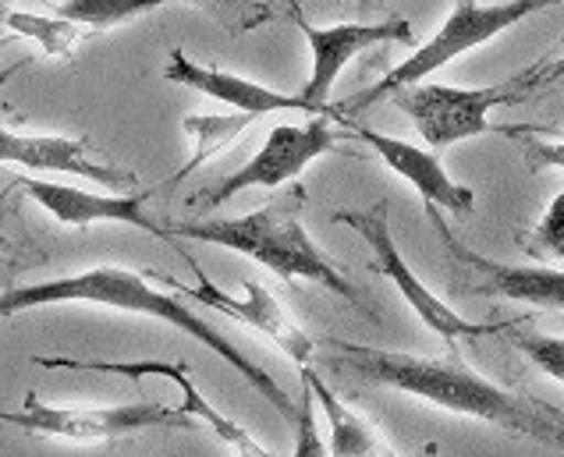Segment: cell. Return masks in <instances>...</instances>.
Masks as SVG:
<instances>
[{"label":"cell","mask_w":564,"mask_h":457,"mask_svg":"<svg viewBox=\"0 0 564 457\" xmlns=\"http://www.w3.org/2000/svg\"><path fill=\"white\" fill-rule=\"evenodd\" d=\"M324 348H330L327 366L334 372H348L362 383L398 390V394L419 398L441 412L487 422L508 436L536 439V444L564 450V407L490 383L462 362L458 348H451L444 358L366 348L351 345V340H327Z\"/></svg>","instance_id":"obj_1"},{"label":"cell","mask_w":564,"mask_h":457,"mask_svg":"<svg viewBox=\"0 0 564 457\" xmlns=\"http://www.w3.org/2000/svg\"><path fill=\"white\" fill-rule=\"evenodd\" d=\"M43 305H100V308H118V313H135V316H150L156 323H167L174 330L188 334L192 340H199V345L209 348L217 358H224L256 394L278 407V415L288 426L299 422V404L288 398V390L273 380L263 366H256L246 351L235 348V340L224 337L214 323H206L203 316L192 313L178 295L150 287V273H135L124 266H93L72 276H54V281H43V284L8 287L4 295H0V319L22 316L29 308H43Z\"/></svg>","instance_id":"obj_2"},{"label":"cell","mask_w":564,"mask_h":457,"mask_svg":"<svg viewBox=\"0 0 564 457\" xmlns=\"http://www.w3.org/2000/svg\"><path fill=\"white\" fill-rule=\"evenodd\" d=\"M302 214H305V188L295 182L246 217L182 220L171 227V235L231 249L238 255L252 259V263L267 266L270 273H278L288 284H299V281L319 284L334 291L337 298H345L348 305H356L362 316L373 319L377 316L373 305L359 295V287L348 281V273L310 238Z\"/></svg>","instance_id":"obj_3"},{"label":"cell","mask_w":564,"mask_h":457,"mask_svg":"<svg viewBox=\"0 0 564 457\" xmlns=\"http://www.w3.org/2000/svg\"><path fill=\"white\" fill-rule=\"evenodd\" d=\"M543 8H551V4H540V0H511V4H473V0H462V4H451V14H447V22L437 29V36L419 46L409 61L394 64V68L387 72L380 81H373L366 93L348 96L341 107H334V118L348 124V121H356V113L369 110L373 104L394 100L398 93H405L412 86H423L433 72H441L455 57L497 40L505 29L519 25L522 19H529V14H536Z\"/></svg>","instance_id":"obj_4"},{"label":"cell","mask_w":564,"mask_h":457,"mask_svg":"<svg viewBox=\"0 0 564 457\" xmlns=\"http://www.w3.org/2000/svg\"><path fill=\"white\" fill-rule=\"evenodd\" d=\"M540 68H543V61L529 64L522 75H514L508 81L479 86V89H458V86H441V81H423V86H412L405 93H398L391 104L415 124V132L423 135L430 153L441 156L444 150H451V145L494 132L490 110L519 104L529 93H536L540 89Z\"/></svg>","instance_id":"obj_5"},{"label":"cell","mask_w":564,"mask_h":457,"mask_svg":"<svg viewBox=\"0 0 564 457\" xmlns=\"http://www.w3.org/2000/svg\"><path fill=\"white\" fill-rule=\"evenodd\" d=\"M0 422L29 436L64 439V444H115V439L147 429H196V418L171 404L135 401L107 407H61L43 404L32 390L25 394L19 412H0Z\"/></svg>","instance_id":"obj_6"},{"label":"cell","mask_w":564,"mask_h":457,"mask_svg":"<svg viewBox=\"0 0 564 457\" xmlns=\"http://www.w3.org/2000/svg\"><path fill=\"white\" fill-rule=\"evenodd\" d=\"M334 224H345L356 235L366 238V244L373 249V263H369V270L383 273L387 281L401 291V298L412 305V313L423 319L433 334L444 337L451 348H455V340H462V337L505 334L508 323H473V319H465L441 295H433V291L419 281V276L412 273V266L405 263V255H401L394 235H391V206H387V199H377L373 206H366V209H337Z\"/></svg>","instance_id":"obj_7"},{"label":"cell","mask_w":564,"mask_h":457,"mask_svg":"<svg viewBox=\"0 0 564 457\" xmlns=\"http://www.w3.org/2000/svg\"><path fill=\"white\" fill-rule=\"evenodd\" d=\"M334 118H313L305 124H278L270 128V135L263 142V150L256 153L249 163L228 177H220L217 185H206L203 192H196L188 199V206H224L228 199H235L238 192L246 188H281L288 182L305 174L313 160H319L324 153H334L337 145V132L330 128Z\"/></svg>","instance_id":"obj_8"},{"label":"cell","mask_w":564,"mask_h":457,"mask_svg":"<svg viewBox=\"0 0 564 457\" xmlns=\"http://www.w3.org/2000/svg\"><path fill=\"white\" fill-rule=\"evenodd\" d=\"M292 22L302 29V36L310 40V51H313V72L299 96L319 113V118H334V107L327 100L334 93V81L341 78L345 64L351 57H359L383 43H405V46L415 43L412 25L409 19H401V14H391V19H383V22H345V25L319 29L305 22L302 11H292Z\"/></svg>","instance_id":"obj_9"},{"label":"cell","mask_w":564,"mask_h":457,"mask_svg":"<svg viewBox=\"0 0 564 457\" xmlns=\"http://www.w3.org/2000/svg\"><path fill=\"white\" fill-rule=\"evenodd\" d=\"M185 263L196 270V287H185L182 281H174V276H167V273H150V276H156L160 284H167L174 291H185L192 302H199L206 308H217V313L231 316L238 323H246V326H252V330H260L270 340V345L281 348L299 369H310V358L316 355L313 337L284 313V308L278 305V298H273L260 281H246V284H241V287H246V295L231 298V295H224V291L196 266V259L185 255Z\"/></svg>","instance_id":"obj_10"},{"label":"cell","mask_w":564,"mask_h":457,"mask_svg":"<svg viewBox=\"0 0 564 457\" xmlns=\"http://www.w3.org/2000/svg\"><path fill=\"white\" fill-rule=\"evenodd\" d=\"M32 362L43 366V369L110 372V377H128V380L164 377V380H171L174 387L182 390V412L192 415V418H199V422H206V426L214 429V436L220 439V444L231 447L235 457H273V450H267L246 426H238L235 418L217 412V407L199 394V387L192 383V369L185 362H100V358H46V355H36Z\"/></svg>","instance_id":"obj_11"},{"label":"cell","mask_w":564,"mask_h":457,"mask_svg":"<svg viewBox=\"0 0 564 457\" xmlns=\"http://www.w3.org/2000/svg\"><path fill=\"white\" fill-rule=\"evenodd\" d=\"M19 185L29 192V199L43 206L57 224L64 227H78L86 231L93 224H128V227H139L160 241L174 244V235L167 227H160L156 217H150V192H135V195H100V192H83V188H72V185H61V182H40V177H19ZM182 255L185 249L174 244Z\"/></svg>","instance_id":"obj_12"},{"label":"cell","mask_w":564,"mask_h":457,"mask_svg":"<svg viewBox=\"0 0 564 457\" xmlns=\"http://www.w3.org/2000/svg\"><path fill=\"white\" fill-rule=\"evenodd\" d=\"M430 224L437 227L441 241L455 263L469 270V287L476 295H494V298H511L525 302L536 308H551V313H564V270L554 266H514V263H497V259L479 255L469 244H462L451 227L441 220L437 209H426Z\"/></svg>","instance_id":"obj_13"},{"label":"cell","mask_w":564,"mask_h":457,"mask_svg":"<svg viewBox=\"0 0 564 457\" xmlns=\"http://www.w3.org/2000/svg\"><path fill=\"white\" fill-rule=\"evenodd\" d=\"M0 163H14L25 171L43 174H72L86 177L110 192H128L139 185L135 171H124L118 163L96 160L89 153V139H68V135H22L11 128H0Z\"/></svg>","instance_id":"obj_14"},{"label":"cell","mask_w":564,"mask_h":457,"mask_svg":"<svg viewBox=\"0 0 564 457\" xmlns=\"http://www.w3.org/2000/svg\"><path fill=\"white\" fill-rule=\"evenodd\" d=\"M348 128H351V135L362 139L398 177H405V182L419 192V199L426 203V209H451L455 217H469L476 209V192L469 185L455 182L437 153L419 150V145H412L405 139L373 132V128L356 124V121H348Z\"/></svg>","instance_id":"obj_15"},{"label":"cell","mask_w":564,"mask_h":457,"mask_svg":"<svg viewBox=\"0 0 564 457\" xmlns=\"http://www.w3.org/2000/svg\"><path fill=\"white\" fill-rule=\"evenodd\" d=\"M164 78L174 81V86H185V89H196L209 100H220L235 107V113H249V118H267V113H284V110H299V113H319L302 100L295 93H278V89H267L260 81L252 78H241L235 72H220V68H209V64H196L185 51L174 46L171 57H167V68Z\"/></svg>","instance_id":"obj_16"},{"label":"cell","mask_w":564,"mask_h":457,"mask_svg":"<svg viewBox=\"0 0 564 457\" xmlns=\"http://www.w3.org/2000/svg\"><path fill=\"white\" fill-rule=\"evenodd\" d=\"M299 380L310 383L316 407H324V415H327V450H330V457H401L362 415L351 412L345 401H337V394L327 387V380L319 377V372L302 369Z\"/></svg>","instance_id":"obj_17"},{"label":"cell","mask_w":564,"mask_h":457,"mask_svg":"<svg viewBox=\"0 0 564 457\" xmlns=\"http://www.w3.org/2000/svg\"><path fill=\"white\" fill-rule=\"evenodd\" d=\"M256 118H249V113H228V118H209V113H188V118L182 121L185 124V132H188V139H192V156H188V163L185 167L174 174V185L178 182H185V177L196 171V167H203V163L214 156V153H220L224 145H228L235 135H241L246 128L252 124Z\"/></svg>","instance_id":"obj_18"},{"label":"cell","mask_w":564,"mask_h":457,"mask_svg":"<svg viewBox=\"0 0 564 457\" xmlns=\"http://www.w3.org/2000/svg\"><path fill=\"white\" fill-rule=\"evenodd\" d=\"M4 25L25 40H36L43 46V54L51 57H72L75 46L86 36H93L89 29L64 22L57 14H32V11H4Z\"/></svg>","instance_id":"obj_19"},{"label":"cell","mask_w":564,"mask_h":457,"mask_svg":"<svg viewBox=\"0 0 564 457\" xmlns=\"http://www.w3.org/2000/svg\"><path fill=\"white\" fill-rule=\"evenodd\" d=\"M156 8H164V4H160V0H64V4H54V14L89 32H104L124 22H135Z\"/></svg>","instance_id":"obj_20"},{"label":"cell","mask_w":564,"mask_h":457,"mask_svg":"<svg viewBox=\"0 0 564 457\" xmlns=\"http://www.w3.org/2000/svg\"><path fill=\"white\" fill-rule=\"evenodd\" d=\"M505 337L514 351H522L529 362L543 372V377H551L564 387V337L543 334L536 326H525V323H508Z\"/></svg>","instance_id":"obj_21"},{"label":"cell","mask_w":564,"mask_h":457,"mask_svg":"<svg viewBox=\"0 0 564 457\" xmlns=\"http://www.w3.org/2000/svg\"><path fill=\"white\" fill-rule=\"evenodd\" d=\"M525 252L533 259H561L564 263V192H557L554 203L546 206V214L525 241Z\"/></svg>","instance_id":"obj_22"},{"label":"cell","mask_w":564,"mask_h":457,"mask_svg":"<svg viewBox=\"0 0 564 457\" xmlns=\"http://www.w3.org/2000/svg\"><path fill=\"white\" fill-rule=\"evenodd\" d=\"M292 457H330L324 436L316 429V398L305 380L299 390V422H295V454Z\"/></svg>","instance_id":"obj_23"},{"label":"cell","mask_w":564,"mask_h":457,"mask_svg":"<svg viewBox=\"0 0 564 457\" xmlns=\"http://www.w3.org/2000/svg\"><path fill=\"white\" fill-rule=\"evenodd\" d=\"M501 135H511L522 142V153H525V167L540 174V171H564V142H546L529 135L525 128H497Z\"/></svg>","instance_id":"obj_24"},{"label":"cell","mask_w":564,"mask_h":457,"mask_svg":"<svg viewBox=\"0 0 564 457\" xmlns=\"http://www.w3.org/2000/svg\"><path fill=\"white\" fill-rule=\"evenodd\" d=\"M554 81H564V57L554 61V64H543V68H540V89L554 86Z\"/></svg>","instance_id":"obj_25"},{"label":"cell","mask_w":564,"mask_h":457,"mask_svg":"<svg viewBox=\"0 0 564 457\" xmlns=\"http://www.w3.org/2000/svg\"><path fill=\"white\" fill-rule=\"evenodd\" d=\"M8 284V241H4V231H0V295H4Z\"/></svg>","instance_id":"obj_26"},{"label":"cell","mask_w":564,"mask_h":457,"mask_svg":"<svg viewBox=\"0 0 564 457\" xmlns=\"http://www.w3.org/2000/svg\"><path fill=\"white\" fill-rule=\"evenodd\" d=\"M14 185H19V182H11V185H8L4 192H0V209H4V203L11 199V192H14Z\"/></svg>","instance_id":"obj_27"},{"label":"cell","mask_w":564,"mask_h":457,"mask_svg":"<svg viewBox=\"0 0 564 457\" xmlns=\"http://www.w3.org/2000/svg\"><path fill=\"white\" fill-rule=\"evenodd\" d=\"M0 22H4V4H0ZM8 75H0V81H4Z\"/></svg>","instance_id":"obj_28"}]
</instances>
